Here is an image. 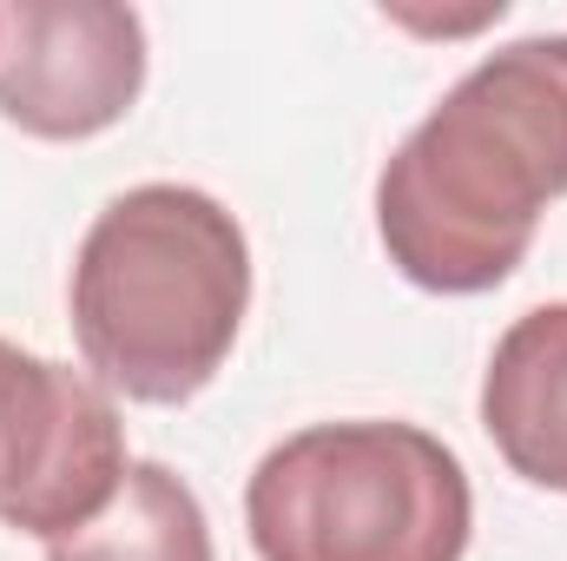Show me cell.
<instances>
[{
    "label": "cell",
    "instance_id": "cell-3",
    "mask_svg": "<svg viewBox=\"0 0 567 561\" xmlns=\"http://www.w3.org/2000/svg\"><path fill=\"white\" fill-rule=\"evenodd\" d=\"M245 529L258 561H462L475 496L416 422H310L251 469Z\"/></svg>",
    "mask_w": 567,
    "mask_h": 561
},
{
    "label": "cell",
    "instance_id": "cell-1",
    "mask_svg": "<svg viewBox=\"0 0 567 561\" xmlns=\"http://www.w3.org/2000/svg\"><path fill=\"white\" fill-rule=\"evenodd\" d=\"M555 198H567V33H535L475 60L390 152L377 232L410 284L475 297L515 278Z\"/></svg>",
    "mask_w": 567,
    "mask_h": 561
},
{
    "label": "cell",
    "instance_id": "cell-6",
    "mask_svg": "<svg viewBox=\"0 0 567 561\" xmlns=\"http://www.w3.org/2000/svg\"><path fill=\"white\" fill-rule=\"evenodd\" d=\"M482 429L522 482L567 496V304H535L502 330L482 370Z\"/></svg>",
    "mask_w": 567,
    "mask_h": 561
},
{
    "label": "cell",
    "instance_id": "cell-4",
    "mask_svg": "<svg viewBox=\"0 0 567 561\" xmlns=\"http://www.w3.org/2000/svg\"><path fill=\"white\" fill-rule=\"evenodd\" d=\"M145 86V20L120 0L0 7V120L33 140H93Z\"/></svg>",
    "mask_w": 567,
    "mask_h": 561
},
{
    "label": "cell",
    "instance_id": "cell-2",
    "mask_svg": "<svg viewBox=\"0 0 567 561\" xmlns=\"http://www.w3.org/2000/svg\"><path fill=\"white\" fill-rule=\"evenodd\" d=\"M251 310L245 225L198 185L152 178L86 225L73 252V337L113 397L192 404Z\"/></svg>",
    "mask_w": 567,
    "mask_h": 561
},
{
    "label": "cell",
    "instance_id": "cell-7",
    "mask_svg": "<svg viewBox=\"0 0 567 561\" xmlns=\"http://www.w3.org/2000/svg\"><path fill=\"white\" fill-rule=\"evenodd\" d=\"M47 561H212V522L185 476L126 462L113 502L86 529L47 542Z\"/></svg>",
    "mask_w": 567,
    "mask_h": 561
},
{
    "label": "cell",
    "instance_id": "cell-5",
    "mask_svg": "<svg viewBox=\"0 0 567 561\" xmlns=\"http://www.w3.org/2000/svg\"><path fill=\"white\" fill-rule=\"evenodd\" d=\"M126 429L113 397L53 357L0 337V522L40 536L80 516L120 469Z\"/></svg>",
    "mask_w": 567,
    "mask_h": 561
}]
</instances>
